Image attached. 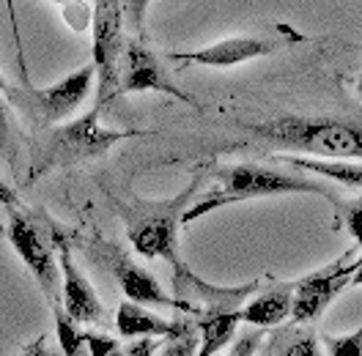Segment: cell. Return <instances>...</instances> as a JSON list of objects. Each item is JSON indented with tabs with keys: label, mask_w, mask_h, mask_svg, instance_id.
<instances>
[{
	"label": "cell",
	"mask_w": 362,
	"mask_h": 356,
	"mask_svg": "<svg viewBox=\"0 0 362 356\" xmlns=\"http://www.w3.org/2000/svg\"><path fill=\"white\" fill-rule=\"evenodd\" d=\"M209 176L217 178V186L209 189L201 201H195L181 217V225H189L201 220L204 214L233 206L245 201H261V198H280V195H321L327 201L338 203V198L318 181L302 176H291L274 167L252 165V162H239V165H217L209 170Z\"/></svg>",
	"instance_id": "1"
},
{
	"label": "cell",
	"mask_w": 362,
	"mask_h": 356,
	"mask_svg": "<svg viewBox=\"0 0 362 356\" xmlns=\"http://www.w3.org/2000/svg\"><path fill=\"white\" fill-rule=\"evenodd\" d=\"M102 107L93 105L86 115L69 121V124H58L52 129H45V134L36 140V148L30 154V170H28V181H39L52 170L61 167H74L90 159L105 156L113 146L129 137H143L146 132L137 129H107L99 124Z\"/></svg>",
	"instance_id": "2"
},
{
	"label": "cell",
	"mask_w": 362,
	"mask_h": 356,
	"mask_svg": "<svg viewBox=\"0 0 362 356\" xmlns=\"http://www.w3.org/2000/svg\"><path fill=\"white\" fill-rule=\"evenodd\" d=\"M252 137L274 146L310 154V159H338V162H360L362 132L357 121L343 118H308V115H286L264 124H242Z\"/></svg>",
	"instance_id": "3"
},
{
	"label": "cell",
	"mask_w": 362,
	"mask_h": 356,
	"mask_svg": "<svg viewBox=\"0 0 362 356\" xmlns=\"http://www.w3.org/2000/svg\"><path fill=\"white\" fill-rule=\"evenodd\" d=\"M204 176L195 173L192 181L170 201H132L118 203V217L124 222L127 239L143 258H165L170 266L181 263L179 258V225L184 211L201 189Z\"/></svg>",
	"instance_id": "4"
},
{
	"label": "cell",
	"mask_w": 362,
	"mask_h": 356,
	"mask_svg": "<svg viewBox=\"0 0 362 356\" xmlns=\"http://www.w3.org/2000/svg\"><path fill=\"white\" fill-rule=\"evenodd\" d=\"M93 80L96 71L90 64H86L49 88H11L8 99L23 110V115L36 129H52L61 121L71 118L77 107L88 99Z\"/></svg>",
	"instance_id": "5"
},
{
	"label": "cell",
	"mask_w": 362,
	"mask_h": 356,
	"mask_svg": "<svg viewBox=\"0 0 362 356\" xmlns=\"http://www.w3.org/2000/svg\"><path fill=\"white\" fill-rule=\"evenodd\" d=\"M362 268V258L357 255V244L346 249L338 261L327 263L305 274L302 280H294V296H291V318L296 324H313L324 310L335 302V296L343 293L349 285L357 283V274Z\"/></svg>",
	"instance_id": "6"
},
{
	"label": "cell",
	"mask_w": 362,
	"mask_h": 356,
	"mask_svg": "<svg viewBox=\"0 0 362 356\" xmlns=\"http://www.w3.org/2000/svg\"><path fill=\"white\" fill-rule=\"evenodd\" d=\"M90 66L99 74V90L96 105L105 107L115 99L118 88V64L124 52V8L115 0H96L90 3Z\"/></svg>",
	"instance_id": "7"
},
{
	"label": "cell",
	"mask_w": 362,
	"mask_h": 356,
	"mask_svg": "<svg viewBox=\"0 0 362 356\" xmlns=\"http://www.w3.org/2000/svg\"><path fill=\"white\" fill-rule=\"evenodd\" d=\"M6 236H8L11 247L17 249V255L23 258L28 271L33 274V280L39 283L49 307L61 304V271H58V261H55L52 239H47L45 227L25 208H14V211H8Z\"/></svg>",
	"instance_id": "8"
},
{
	"label": "cell",
	"mask_w": 362,
	"mask_h": 356,
	"mask_svg": "<svg viewBox=\"0 0 362 356\" xmlns=\"http://www.w3.org/2000/svg\"><path fill=\"white\" fill-rule=\"evenodd\" d=\"M86 249H88L96 261H102V266L113 274L121 293L127 296V302L140 304V307L187 312L181 302H176L173 296L165 293V288L159 285L157 277L148 268L135 263L132 255H127L118 244H113V242H88Z\"/></svg>",
	"instance_id": "9"
},
{
	"label": "cell",
	"mask_w": 362,
	"mask_h": 356,
	"mask_svg": "<svg viewBox=\"0 0 362 356\" xmlns=\"http://www.w3.org/2000/svg\"><path fill=\"white\" fill-rule=\"evenodd\" d=\"M143 90H157L165 96H173L184 105H192L195 110H201V105L179 85H173L165 71L159 58L146 47V42L129 39L124 42V52H121V64H118V88L115 96H129V93H143Z\"/></svg>",
	"instance_id": "10"
},
{
	"label": "cell",
	"mask_w": 362,
	"mask_h": 356,
	"mask_svg": "<svg viewBox=\"0 0 362 356\" xmlns=\"http://www.w3.org/2000/svg\"><path fill=\"white\" fill-rule=\"evenodd\" d=\"M52 247L58 252L61 271V310L71 324H96L105 318V304L99 302L96 290L90 288L86 274L71 261V249L61 233H52Z\"/></svg>",
	"instance_id": "11"
},
{
	"label": "cell",
	"mask_w": 362,
	"mask_h": 356,
	"mask_svg": "<svg viewBox=\"0 0 362 356\" xmlns=\"http://www.w3.org/2000/svg\"><path fill=\"white\" fill-rule=\"evenodd\" d=\"M280 47H283V39H272V36H233V39H223L217 44L204 47V49L170 52L168 58H173L176 64H187V66L230 69L247 64V61L267 58L272 52H277Z\"/></svg>",
	"instance_id": "12"
},
{
	"label": "cell",
	"mask_w": 362,
	"mask_h": 356,
	"mask_svg": "<svg viewBox=\"0 0 362 356\" xmlns=\"http://www.w3.org/2000/svg\"><path fill=\"white\" fill-rule=\"evenodd\" d=\"M267 288L255 299H250L245 307H239V321L250 326L267 329V326H280L291 315V296H294V283H283L267 274Z\"/></svg>",
	"instance_id": "13"
},
{
	"label": "cell",
	"mask_w": 362,
	"mask_h": 356,
	"mask_svg": "<svg viewBox=\"0 0 362 356\" xmlns=\"http://www.w3.org/2000/svg\"><path fill=\"white\" fill-rule=\"evenodd\" d=\"M192 321H165L157 312L146 310L132 302H121L115 310V329L127 340H143V337H154V340H173L179 337Z\"/></svg>",
	"instance_id": "14"
},
{
	"label": "cell",
	"mask_w": 362,
	"mask_h": 356,
	"mask_svg": "<svg viewBox=\"0 0 362 356\" xmlns=\"http://www.w3.org/2000/svg\"><path fill=\"white\" fill-rule=\"evenodd\" d=\"M272 162L277 165H288L296 170H308V173H318V176H327L332 181L343 184L346 189L357 192L362 186V167L360 162H338V159H310V156H288V154H277Z\"/></svg>",
	"instance_id": "15"
},
{
	"label": "cell",
	"mask_w": 362,
	"mask_h": 356,
	"mask_svg": "<svg viewBox=\"0 0 362 356\" xmlns=\"http://www.w3.org/2000/svg\"><path fill=\"white\" fill-rule=\"evenodd\" d=\"M236 324H239V310L230 312H204L198 321H195V329L201 337V345H198V356H217L236 332Z\"/></svg>",
	"instance_id": "16"
},
{
	"label": "cell",
	"mask_w": 362,
	"mask_h": 356,
	"mask_svg": "<svg viewBox=\"0 0 362 356\" xmlns=\"http://www.w3.org/2000/svg\"><path fill=\"white\" fill-rule=\"evenodd\" d=\"M83 340L90 356H154L162 345V340H154V337H143L129 345H121L110 334L102 332H83Z\"/></svg>",
	"instance_id": "17"
},
{
	"label": "cell",
	"mask_w": 362,
	"mask_h": 356,
	"mask_svg": "<svg viewBox=\"0 0 362 356\" xmlns=\"http://www.w3.org/2000/svg\"><path fill=\"white\" fill-rule=\"evenodd\" d=\"M52 315H55V337L61 345V356H88L83 332L77 329V324H71L64 315L61 304H52Z\"/></svg>",
	"instance_id": "18"
},
{
	"label": "cell",
	"mask_w": 362,
	"mask_h": 356,
	"mask_svg": "<svg viewBox=\"0 0 362 356\" xmlns=\"http://www.w3.org/2000/svg\"><path fill=\"white\" fill-rule=\"evenodd\" d=\"M272 345H274L277 356H324L313 332H294L280 337V340L272 337Z\"/></svg>",
	"instance_id": "19"
},
{
	"label": "cell",
	"mask_w": 362,
	"mask_h": 356,
	"mask_svg": "<svg viewBox=\"0 0 362 356\" xmlns=\"http://www.w3.org/2000/svg\"><path fill=\"white\" fill-rule=\"evenodd\" d=\"M321 343L327 348V356H362V329H354L343 337L321 334Z\"/></svg>",
	"instance_id": "20"
},
{
	"label": "cell",
	"mask_w": 362,
	"mask_h": 356,
	"mask_svg": "<svg viewBox=\"0 0 362 356\" xmlns=\"http://www.w3.org/2000/svg\"><path fill=\"white\" fill-rule=\"evenodd\" d=\"M55 8L61 11L64 23L74 30V33H86L90 28V3L86 0H69V3H55Z\"/></svg>",
	"instance_id": "21"
},
{
	"label": "cell",
	"mask_w": 362,
	"mask_h": 356,
	"mask_svg": "<svg viewBox=\"0 0 362 356\" xmlns=\"http://www.w3.org/2000/svg\"><path fill=\"white\" fill-rule=\"evenodd\" d=\"M198 345H201V337H198V329H195V321L173 340H168L165 345V354L162 356H198Z\"/></svg>",
	"instance_id": "22"
},
{
	"label": "cell",
	"mask_w": 362,
	"mask_h": 356,
	"mask_svg": "<svg viewBox=\"0 0 362 356\" xmlns=\"http://www.w3.org/2000/svg\"><path fill=\"white\" fill-rule=\"evenodd\" d=\"M0 154L14 165V115L3 96H0Z\"/></svg>",
	"instance_id": "23"
},
{
	"label": "cell",
	"mask_w": 362,
	"mask_h": 356,
	"mask_svg": "<svg viewBox=\"0 0 362 356\" xmlns=\"http://www.w3.org/2000/svg\"><path fill=\"white\" fill-rule=\"evenodd\" d=\"M261 337H264V334L252 332V329H250V332H245V334H239V340L233 343V348H230L226 356H255Z\"/></svg>",
	"instance_id": "24"
},
{
	"label": "cell",
	"mask_w": 362,
	"mask_h": 356,
	"mask_svg": "<svg viewBox=\"0 0 362 356\" xmlns=\"http://www.w3.org/2000/svg\"><path fill=\"white\" fill-rule=\"evenodd\" d=\"M0 206H6L8 211H14V208H23V203H20V198H17V192L0 178Z\"/></svg>",
	"instance_id": "25"
},
{
	"label": "cell",
	"mask_w": 362,
	"mask_h": 356,
	"mask_svg": "<svg viewBox=\"0 0 362 356\" xmlns=\"http://www.w3.org/2000/svg\"><path fill=\"white\" fill-rule=\"evenodd\" d=\"M23 356H55L47 345V337H36V343H30L23 351Z\"/></svg>",
	"instance_id": "26"
},
{
	"label": "cell",
	"mask_w": 362,
	"mask_h": 356,
	"mask_svg": "<svg viewBox=\"0 0 362 356\" xmlns=\"http://www.w3.org/2000/svg\"><path fill=\"white\" fill-rule=\"evenodd\" d=\"M8 90H11V85L6 83V77H3V71H0V93H6V96H8Z\"/></svg>",
	"instance_id": "27"
},
{
	"label": "cell",
	"mask_w": 362,
	"mask_h": 356,
	"mask_svg": "<svg viewBox=\"0 0 362 356\" xmlns=\"http://www.w3.org/2000/svg\"><path fill=\"white\" fill-rule=\"evenodd\" d=\"M261 356H274V345H272V343H269V345H267V351H264V354H261Z\"/></svg>",
	"instance_id": "28"
}]
</instances>
